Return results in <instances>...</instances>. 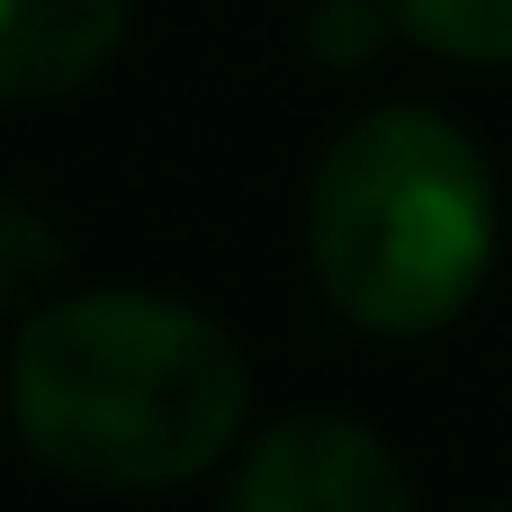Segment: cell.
Segmentation results:
<instances>
[{
	"mask_svg": "<svg viewBox=\"0 0 512 512\" xmlns=\"http://www.w3.org/2000/svg\"><path fill=\"white\" fill-rule=\"evenodd\" d=\"M495 261V171L441 108L351 117L306 180V270L360 333L414 342L468 315Z\"/></svg>",
	"mask_w": 512,
	"mask_h": 512,
	"instance_id": "7a4b0ae2",
	"label": "cell"
},
{
	"mask_svg": "<svg viewBox=\"0 0 512 512\" xmlns=\"http://www.w3.org/2000/svg\"><path fill=\"white\" fill-rule=\"evenodd\" d=\"M63 270H72L63 225L36 198L0 189V315H36L45 297H63Z\"/></svg>",
	"mask_w": 512,
	"mask_h": 512,
	"instance_id": "5b68a950",
	"label": "cell"
},
{
	"mask_svg": "<svg viewBox=\"0 0 512 512\" xmlns=\"http://www.w3.org/2000/svg\"><path fill=\"white\" fill-rule=\"evenodd\" d=\"M297 36H306V54L324 72H369L405 27H396V0H315Z\"/></svg>",
	"mask_w": 512,
	"mask_h": 512,
	"instance_id": "52a82bcc",
	"label": "cell"
},
{
	"mask_svg": "<svg viewBox=\"0 0 512 512\" xmlns=\"http://www.w3.org/2000/svg\"><path fill=\"white\" fill-rule=\"evenodd\" d=\"M414 495V468L351 414H288L225 477L234 512H414Z\"/></svg>",
	"mask_w": 512,
	"mask_h": 512,
	"instance_id": "3957f363",
	"label": "cell"
},
{
	"mask_svg": "<svg viewBox=\"0 0 512 512\" xmlns=\"http://www.w3.org/2000/svg\"><path fill=\"white\" fill-rule=\"evenodd\" d=\"M252 414L243 342L153 288L45 297L9 342V423L36 468L90 495L207 477Z\"/></svg>",
	"mask_w": 512,
	"mask_h": 512,
	"instance_id": "6da1fadb",
	"label": "cell"
},
{
	"mask_svg": "<svg viewBox=\"0 0 512 512\" xmlns=\"http://www.w3.org/2000/svg\"><path fill=\"white\" fill-rule=\"evenodd\" d=\"M135 0H0V108L90 90L126 45Z\"/></svg>",
	"mask_w": 512,
	"mask_h": 512,
	"instance_id": "277c9868",
	"label": "cell"
},
{
	"mask_svg": "<svg viewBox=\"0 0 512 512\" xmlns=\"http://www.w3.org/2000/svg\"><path fill=\"white\" fill-rule=\"evenodd\" d=\"M396 27L450 63H512V0H396Z\"/></svg>",
	"mask_w": 512,
	"mask_h": 512,
	"instance_id": "8992f818",
	"label": "cell"
}]
</instances>
